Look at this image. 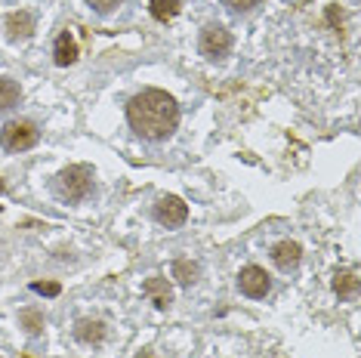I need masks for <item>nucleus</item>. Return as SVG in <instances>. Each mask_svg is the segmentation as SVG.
I'll return each instance as SVG.
<instances>
[{"mask_svg":"<svg viewBox=\"0 0 361 358\" xmlns=\"http://www.w3.org/2000/svg\"><path fill=\"white\" fill-rule=\"evenodd\" d=\"M127 124L136 136L149 142H161L173 136L179 124V105L170 93L164 90H142L127 102Z\"/></svg>","mask_w":361,"mask_h":358,"instance_id":"obj_1","label":"nucleus"},{"mask_svg":"<svg viewBox=\"0 0 361 358\" xmlns=\"http://www.w3.org/2000/svg\"><path fill=\"white\" fill-rule=\"evenodd\" d=\"M90 192H93V167L71 164L56 176V195L62 201H68V204H78V201L90 198Z\"/></svg>","mask_w":361,"mask_h":358,"instance_id":"obj_2","label":"nucleus"},{"mask_svg":"<svg viewBox=\"0 0 361 358\" xmlns=\"http://www.w3.org/2000/svg\"><path fill=\"white\" fill-rule=\"evenodd\" d=\"M40 142V130L35 121H6L4 130H0V145H4V152H28L35 149Z\"/></svg>","mask_w":361,"mask_h":358,"instance_id":"obj_3","label":"nucleus"},{"mask_svg":"<svg viewBox=\"0 0 361 358\" xmlns=\"http://www.w3.org/2000/svg\"><path fill=\"white\" fill-rule=\"evenodd\" d=\"M198 53L204 56V59H210V62H219V59H226L228 53H232V35L223 28V25H207L201 31V37H198Z\"/></svg>","mask_w":361,"mask_h":358,"instance_id":"obj_4","label":"nucleus"},{"mask_svg":"<svg viewBox=\"0 0 361 358\" xmlns=\"http://www.w3.org/2000/svg\"><path fill=\"white\" fill-rule=\"evenodd\" d=\"M238 288H241L244 297L262 300V297L269 294V290H272V278H269L266 268H259V266H244L241 272H238Z\"/></svg>","mask_w":361,"mask_h":358,"instance_id":"obj_5","label":"nucleus"},{"mask_svg":"<svg viewBox=\"0 0 361 358\" xmlns=\"http://www.w3.org/2000/svg\"><path fill=\"white\" fill-rule=\"evenodd\" d=\"M154 219H158L161 226H167V229H179V226L188 219V204L183 198H176V195H164L158 198V204H154Z\"/></svg>","mask_w":361,"mask_h":358,"instance_id":"obj_6","label":"nucleus"},{"mask_svg":"<svg viewBox=\"0 0 361 358\" xmlns=\"http://www.w3.org/2000/svg\"><path fill=\"white\" fill-rule=\"evenodd\" d=\"M302 259V247L297 241H278L272 247V263L281 268V272H293Z\"/></svg>","mask_w":361,"mask_h":358,"instance_id":"obj_7","label":"nucleus"},{"mask_svg":"<svg viewBox=\"0 0 361 358\" xmlns=\"http://www.w3.org/2000/svg\"><path fill=\"white\" fill-rule=\"evenodd\" d=\"M75 340L84 346H99L105 340V321L99 319H80L75 324Z\"/></svg>","mask_w":361,"mask_h":358,"instance_id":"obj_8","label":"nucleus"},{"mask_svg":"<svg viewBox=\"0 0 361 358\" xmlns=\"http://www.w3.org/2000/svg\"><path fill=\"white\" fill-rule=\"evenodd\" d=\"M53 62L59 65V68H68V65L78 62V44H75V37H71L68 31H62V35L56 37V44H53Z\"/></svg>","mask_w":361,"mask_h":358,"instance_id":"obj_9","label":"nucleus"},{"mask_svg":"<svg viewBox=\"0 0 361 358\" xmlns=\"http://www.w3.org/2000/svg\"><path fill=\"white\" fill-rule=\"evenodd\" d=\"M31 31H35V16L31 13L19 10V13L6 16V37L10 40H25L31 37Z\"/></svg>","mask_w":361,"mask_h":358,"instance_id":"obj_10","label":"nucleus"},{"mask_svg":"<svg viewBox=\"0 0 361 358\" xmlns=\"http://www.w3.org/2000/svg\"><path fill=\"white\" fill-rule=\"evenodd\" d=\"M173 278H176V284H183V288H192V284L201 278V266L192 263V259H176L173 263Z\"/></svg>","mask_w":361,"mask_h":358,"instance_id":"obj_11","label":"nucleus"},{"mask_svg":"<svg viewBox=\"0 0 361 358\" xmlns=\"http://www.w3.org/2000/svg\"><path fill=\"white\" fill-rule=\"evenodd\" d=\"M142 290L149 297H154V306H158V309L170 306V284H167V278H149L142 284Z\"/></svg>","mask_w":361,"mask_h":358,"instance_id":"obj_12","label":"nucleus"},{"mask_svg":"<svg viewBox=\"0 0 361 358\" xmlns=\"http://www.w3.org/2000/svg\"><path fill=\"white\" fill-rule=\"evenodd\" d=\"M22 90L13 78H0V111H10L13 105H19Z\"/></svg>","mask_w":361,"mask_h":358,"instance_id":"obj_13","label":"nucleus"},{"mask_svg":"<svg viewBox=\"0 0 361 358\" xmlns=\"http://www.w3.org/2000/svg\"><path fill=\"white\" fill-rule=\"evenodd\" d=\"M149 10L158 22H170L179 13V0H149Z\"/></svg>","mask_w":361,"mask_h":358,"instance_id":"obj_14","label":"nucleus"},{"mask_svg":"<svg viewBox=\"0 0 361 358\" xmlns=\"http://www.w3.org/2000/svg\"><path fill=\"white\" fill-rule=\"evenodd\" d=\"M334 290H336L340 297H355V294H358V278H355V272H340V275H336Z\"/></svg>","mask_w":361,"mask_h":358,"instance_id":"obj_15","label":"nucleus"},{"mask_svg":"<svg viewBox=\"0 0 361 358\" xmlns=\"http://www.w3.org/2000/svg\"><path fill=\"white\" fill-rule=\"evenodd\" d=\"M19 319H22V324H25V331L31 333V337L44 331V315H40V312H35V309H25V312L19 315Z\"/></svg>","mask_w":361,"mask_h":358,"instance_id":"obj_16","label":"nucleus"},{"mask_svg":"<svg viewBox=\"0 0 361 358\" xmlns=\"http://www.w3.org/2000/svg\"><path fill=\"white\" fill-rule=\"evenodd\" d=\"M87 4L93 6L99 16H109L111 10H118V6H121V0H87Z\"/></svg>","mask_w":361,"mask_h":358,"instance_id":"obj_17","label":"nucleus"},{"mask_svg":"<svg viewBox=\"0 0 361 358\" xmlns=\"http://www.w3.org/2000/svg\"><path fill=\"white\" fill-rule=\"evenodd\" d=\"M232 13H250L253 6H259V0H223Z\"/></svg>","mask_w":361,"mask_h":358,"instance_id":"obj_18","label":"nucleus"},{"mask_svg":"<svg viewBox=\"0 0 361 358\" xmlns=\"http://www.w3.org/2000/svg\"><path fill=\"white\" fill-rule=\"evenodd\" d=\"M31 290H35V294H44V297H59V284H56V281H37V284H31Z\"/></svg>","mask_w":361,"mask_h":358,"instance_id":"obj_19","label":"nucleus"},{"mask_svg":"<svg viewBox=\"0 0 361 358\" xmlns=\"http://www.w3.org/2000/svg\"><path fill=\"white\" fill-rule=\"evenodd\" d=\"M136 358H154V352H152V349H145V352H139Z\"/></svg>","mask_w":361,"mask_h":358,"instance_id":"obj_20","label":"nucleus"},{"mask_svg":"<svg viewBox=\"0 0 361 358\" xmlns=\"http://www.w3.org/2000/svg\"><path fill=\"white\" fill-rule=\"evenodd\" d=\"M0 358H4V355H0Z\"/></svg>","mask_w":361,"mask_h":358,"instance_id":"obj_21","label":"nucleus"}]
</instances>
